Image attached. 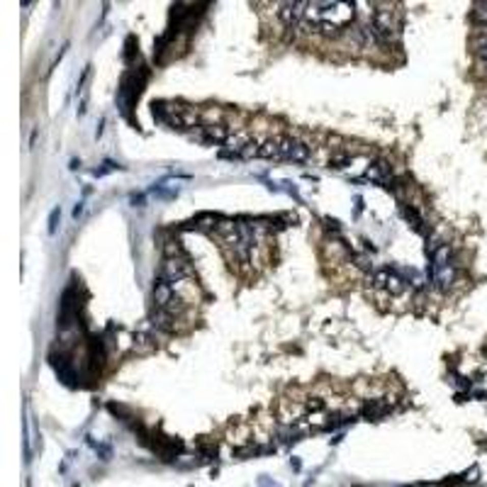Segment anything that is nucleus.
Masks as SVG:
<instances>
[{"instance_id":"nucleus-1","label":"nucleus","mask_w":487,"mask_h":487,"mask_svg":"<svg viewBox=\"0 0 487 487\" xmlns=\"http://www.w3.org/2000/svg\"><path fill=\"white\" fill-rule=\"evenodd\" d=\"M56 222H59V210L51 212V217H49V234L56 232Z\"/></svg>"},{"instance_id":"nucleus-2","label":"nucleus","mask_w":487,"mask_h":487,"mask_svg":"<svg viewBox=\"0 0 487 487\" xmlns=\"http://www.w3.org/2000/svg\"><path fill=\"white\" fill-rule=\"evenodd\" d=\"M115 168H117V166L107 161V164H102V168H100V171H95V176H105V173H110V171H115Z\"/></svg>"}]
</instances>
